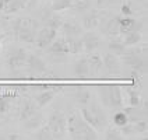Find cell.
<instances>
[{
	"label": "cell",
	"mask_w": 148,
	"mask_h": 140,
	"mask_svg": "<svg viewBox=\"0 0 148 140\" xmlns=\"http://www.w3.org/2000/svg\"><path fill=\"white\" fill-rule=\"evenodd\" d=\"M71 1H73V0H53V3H52L50 8H52L53 11H62V10L70 8Z\"/></svg>",
	"instance_id": "cell-35"
},
{
	"label": "cell",
	"mask_w": 148,
	"mask_h": 140,
	"mask_svg": "<svg viewBox=\"0 0 148 140\" xmlns=\"http://www.w3.org/2000/svg\"><path fill=\"white\" fill-rule=\"evenodd\" d=\"M32 139H36V140H53V136H52V132L49 130L48 125H42L36 129V132L34 133L31 136Z\"/></svg>",
	"instance_id": "cell-31"
},
{
	"label": "cell",
	"mask_w": 148,
	"mask_h": 140,
	"mask_svg": "<svg viewBox=\"0 0 148 140\" xmlns=\"http://www.w3.org/2000/svg\"><path fill=\"white\" fill-rule=\"evenodd\" d=\"M119 18H120V16H112L103 23V32L108 37L115 38L119 35Z\"/></svg>",
	"instance_id": "cell-22"
},
{
	"label": "cell",
	"mask_w": 148,
	"mask_h": 140,
	"mask_svg": "<svg viewBox=\"0 0 148 140\" xmlns=\"http://www.w3.org/2000/svg\"><path fill=\"white\" fill-rule=\"evenodd\" d=\"M58 35V30L50 28V27H42L41 30H38L36 37H35V43L39 49H46L50 43L53 42V39Z\"/></svg>",
	"instance_id": "cell-8"
},
{
	"label": "cell",
	"mask_w": 148,
	"mask_h": 140,
	"mask_svg": "<svg viewBox=\"0 0 148 140\" xmlns=\"http://www.w3.org/2000/svg\"><path fill=\"white\" fill-rule=\"evenodd\" d=\"M25 66L28 69V72L32 74H42L46 72V63L43 62V59L35 53H29L27 56Z\"/></svg>",
	"instance_id": "cell-16"
},
{
	"label": "cell",
	"mask_w": 148,
	"mask_h": 140,
	"mask_svg": "<svg viewBox=\"0 0 148 140\" xmlns=\"http://www.w3.org/2000/svg\"><path fill=\"white\" fill-rule=\"evenodd\" d=\"M116 4H122V0H97V7L98 10L103 8H110Z\"/></svg>",
	"instance_id": "cell-36"
},
{
	"label": "cell",
	"mask_w": 148,
	"mask_h": 140,
	"mask_svg": "<svg viewBox=\"0 0 148 140\" xmlns=\"http://www.w3.org/2000/svg\"><path fill=\"white\" fill-rule=\"evenodd\" d=\"M122 37H123V43L126 46H134L141 41V31H130Z\"/></svg>",
	"instance_id": "cell-30"
},
{
	"label": "cell",
	"mask_w": 148,
	"mask_h": 140,
	"mask_svg": "<svg viewBox=\"0 0 148 140\" xmlns=\"http://www.w3.org/2000/svg\"><path fill=\"white\" fill-rule=\"evenodd\" d=\"M7 139H11V140H17V139H21V136L20 134H16V133H11V134H8Z\"/></svg>",
	"instance_id": "cell-41"
},
{
	"label": "cell",
	"mask_w": 148,
	"mask_h": 140,
	"mask_svg": "<svg viewBox=\"0 0 148 140\" xmlns=\"http://www.w3.org/2000/svg\"><path fill=\"white\" fill-rule=\"evenodd\" d=\"M39 111V108H38V105L35 104V101L31 98H25L24 101H23V104H21V108H20V114H18V116H20V121L23 122V121H25V119H28L29 116H32L35 112H38Z\"/></svg>",
	"instance_id": "cell-18"
},
{
	"label": "cell",
	"mask_w": 148,
	"mask_h": 140,
	"mask_svg": "<svg viewBox=\"0 0 148 140\" xmlns=\"http://www.w3.org/2000/svg\"><path fill=\"white\" fill-rule=\"evenodd\" d=\"M147 49V43L143 49H126L122 55V60L126 66H129L133 72H137L141 76L147 74V55L144 56L143 50Z\"/></svg>",
	"instance_id": "cell-3"
},
{
	"label": "cell",
	"mask_w": 148,
	"mask_h": 140,
	"mask_svg": "<svg viewBox=\"0 0 148 140\" xmlns=\"http://www.w3.org/2000/svg\"><path fill=\"white\" fill-rule=\"evenodd\" d=\"M88 60V66H90L91 76H97L102 70V56L97 52H91L90 56L87 58Z\"/></svg>",
	"instance_id": "cell-24"
},
{
	"label": "cell",
	"mask_w": 148,
	"mask_h": 140,
	"mask_svg": "<svg viewBox=\"0 0 148 140\" xmlns=\"http://www.w3.org/2000/svg\"><path fill=\"white\" fill-rule=\"evenodd\" d=\"M0 52H1V37H0Z\"/></svg>",
	"instance_id": "cell-43"
},
{
	"label": "cell",
	"mask_w": 148,
	"mask_h": 140,
	"mask_svg": "<svg viewBox=\"0 0 148 140\" xmlns=\"http://www.w3.org/2000/svg\"><path fill=\"white\" fill-rule=\"evenodd\" d=\"M73 99L78 104V105H88L91 101V92L90 90H87L85 87H78L73 91Z\"/></svg>",
	"instance_id": "cell-25"
},
{
	"label": "cell",
	"mask_w": 148,
	"mask_h": 140,
	"mask_svg": "<svg viewBox=\"0 0 148 140\" xmlns=\"http://www.w3.org/2000/svg\"><path fill=\"white\" fill-rule=\"evenodd\" d=\"M52 1H53V0H52Z\"/></svg>",
	"instance_id": "cell-44"
},
{
	"label": "cell",
	"mask_w": 148,
	"mask_h": 140,
	"mask_svg": "<svg viewBox=\"0 0 148 140\" xmlns=\"http://www.w3.org/2000/svg\"><path fill=\"white\" fill-rule=\"evenodd\" d=\"M126 112V115L129 118V122H137L140 119H147V108L144 107H138V105H130L129 108H124L123 109Z\"/></svg>",
	"instance_id": "cell-19"
},
{
	"label": "cell",
	"mask_w": 148,
	"mask_h": 140,
	"mask_svg": "<svg viewBox=\"0 0 148 140\" xmlns=\"http://www.w3.org/2000/svg\"><path fill=\"white\" fill-rule=\"evenodd\" d=\"M38 30H39V21H36L35 18H31V17L17 18L13 24L14 37L20 42H25V43L35 42V37H36Z\"/></svg>",
	"instance_id": "cell-2"
},
{
	"label": "cell",
	"mask_w": 148,
	"mask_h": 140,
	"mask_svg": "<svg viewBox=\"0 0 148 140\" xmlns=\"http://www.w3.org/2000/svg\"><path fill=\"white\" fill-rule=\"evenodd\" d=\"M67 48H69V53L73 55H78L84 52V46H82V41L80 37H67Z\"/></svg>",
	"instance_id": "cell-27"
},
{
	"label": "cell",
	"mask_w": 148,
	"mask_h": 140,
	"mask_svg": "<svg viewBox=\"0 0 148 140\" xmlns=\"http://www.w3.org/2000/svg\"><path fill=\"white\" fill-rule=\"evenodd\" d=\"M39 18L42 21V25L55 28V30H59L63 23L62 17L58 16L56 11H53L52 8H42L41 13H39Z\"/></svg>",
	"instance_id": "cell-11"
},
{
	"label": "cell",
	"mask_w": 148,
	"mask_h": 140,
	"mask_svg": "<svg viewBox=\"0 0 148 140\" xmlns=\"http://www.w3.org/2000/svg\"><path fill=\"white\" fill-rule=\"evenodd\" d=\"M67 132L73 140H97L98 133L88 122L84 121L81 114H71L67 118Z\"/></svg>",
	"instance_id": "cell-1"
},
{
	"label": "cell",
	"mask_w": 148,
	"mask_h": 140,
	"mask_svg": "<svg viewBox=\"0 0 148 140\" xmlns=\"http://www.w3.org/2000/svg\"><path fill=\"white\" fill-rule=\"evenodd\" d=\"M102 69H105L106 73L110 76H119L122 67H120V62L117 56L110 52L105 53V56L102 58Z\"/></svg>",
	"instance_id": "cell-13"
},
{
	"label": "cell",
	"mask_w": 148,
	"mask_h": 140,
	"mask_svg": "<svg viewBox=\"0 0 148 140\" xmlns=\"http://www.w3.org/2000/svg\"><path fill=\"white\" fill-rule=\"evenodd\" d=\"M27 56H28V53L23 48H11L8 50L7 58H6L8 70L16 72V70L23 69L25 66V62H27Z\"/></svg>",
	"instance_id": "cell-7"
},
{
	"label": "cell",
	"mask_w": 148,
	"mask_h": 140,
	"mask_svg": "<svg viewBox=\"0 0 148 140\" xmlns=\"http://www.w3.org/2000/svg\"><path fill=\"white\" fill-rule=\"evenodd\" d=\"M120 13H122V16H124V17L133 16L132 4H130V3H122V4H120Z\"/></svg>",
	"instance_id": "cell-40"
},
{
	"label": "cell",
	"mask_w": 148,
	"mask_h": 140,
	"mask_svg": "<svg viewBox=\"0 0 148 140\" xmlns=\"http://www.w3.org/2000/svg\"><path fill=\"white\" fill-rule=\"evenodd\" d=\"M80 114L84 118V121L88 122L95 130H101V129H103L106 126V122H108L106 114H105L103 108L101 107L99 104H92L91 107L84 105L81 108Z\"/></svg>",
	"instance_id": "cell-4"
},
{
	"label": "cell",
	"mask_w": 148,
	"mask_h": 140,
	"mask_svg": "<svg viewBox=\"0 0 148 140\" xmlns=\"http://www.w3.org/2000/svg\"><path fill=\"white\" fill-rule=\"evenodd\" d=\"M73 74L77 79H88V77H90L91 73H90V66H88L87 58H81L74 62Z\"/></svg>",
	"instance_id": "cell-20"
},
{
	"label": "cell",
	"mask_w": 148,
	"mask_h": 140,
	"mask_svg": "<svg viewBox=\"0 0 148 140\" xmlns=\"http://www.w3.org/2000/svg\"><path fill=\"white\" fill-rule=\"evenodd\" d=\"M119 129H120V132H122L123 136H134V134H137V133H136V129H134V125H133L132 122H127L126 125L120 126Z\"/></svg>",
	"instance_id": "cell-38"
},
{
	"label": "cell",
	"mask_w": 148,
	"mask_h": 140,
	"mask_svg": "<svg viewBox=\"0 0 148 140\" xmlns=\"http://www.w3.org/2000/svg\"><path fill=\"white\" fill-rule=\"evenodd\" d=\"M127 122H129V118H127V115H126V112H124L123 109L115 112V115H113V123H115V126L120 128V126L126 125Z\"/></svg>",
	"instance_id": "cell-34"
},
{
	"label": "cell",
	"mask_w": 148,
	"mask_h": 140,
	"mask_svg": "<svg viewBox=\"0 0 148 140\" xmlns=\"http://www.w3.org/2000/svg\"><path fill=\"white\" fill-rule=\"evenodd\" d=\"M31 0H0V11L4 14H16L28 6Z\"/></svg>",
	"instance_id": "cell-14"
},
{
	"label": "cell",
	"mask_w": 148,
	"mask_h": 140,
	"mask_svg": "<svg viewBox=\"0 0 148 140\" xmlns=\"http://www.w3.org/2000/svg\"><path fill=\"white\" fill-rule=\"evenodd\" d=\"M101 20H102V16L99 10H88L82 16V27L85 30H94L101 24Z\"/></svg>",
	"instance_id": "cell-17"
},
{
	"label": "cell",
	"mask_w": 148,
	"mask_h": 140,
	"mask_svg": "<svg viewBox=\"0 0 148 140\" xmlns=\"http://www.w3.org/2000/svg\"><path fill=\"white\" fill-rule=\"evenodd\" d=\"M62 90H63L62 86H56V87L53 86L52 88H48V90L36 92V94L34 95V101H35V104L38 105V108H43V107H46Z\"/></svg>",
	"instance_id": "cell-9"
},
{
	"label": "cell",
	"mask_w": 148,
	"mask_h": 140,
	"mask_svg": "<svg viewBox=\"0 0 148 140\" xmlns=\"http://www.w3.org/2000/svg\"><path fill=\"white\" fill-rule=\"evenodd\" d=\"M136 1H140V3H144V4L147 6V0H136Z\"/></svg>",
	"instance_id": "cell-42"
},
{
	"label": "cell",
	"mask_w": 148,
	"mask_h": 140,
	"mask_svg": "<svg viewBox=\"0 0 148 140\" xmlns=\"http://www.w3.org/2000/svg\"><path fill=\"white\" fill-rule=\"evenodd\" d=\"M134 129H136V133H147L148 129V122L147 119H140L137 122H134Z\"/></svg>",
	"instance_id": "cell-39"
},
{
	"label": "cell",
	"mask_w": 148,
	"mask_h": 140,
	"mask_svg": "<svg viewBox=\"0 0 148 140\" xmlns=\"http://www.w3.org/2000/svg\"><path fill=\"white\" fill-rule=\"evenodd\" d=\"M92 7V1L91 0H73L71 1V6L70 8L73 10L74 13H85V11H88L91 10Z\"/></svg>",
	"instance_id": "cell-28"
},
{
	"label": "cell",
	"mask_w": 148,
	"mask_h": 140,
	"mask_svg": "<svg viewBox=\"0 0 148 140\" xmlns=\"http://www.w3.org/2000/svg\"><path fill=\"white\" fill-rule=\"evenodd\" d=\"M81 41H82V46H84V52L91 53V52H95L101 46V37L94 31L88 32H82L81 35Z\"/></svg>",
	"instance_id": "cell-12"
},
{
	"label": "cell",
	"mask_w": 148,
	"mask_h": 140,
	"mask_svg": "<svg viewBox=\"0 0 148 140\" xmlns=\"http://www.w3.org/2000/svg\"><path fill=\"white\" fill-rule=\"evenodd\" d=\"M127 94H129L130 105H140V88L130 86V87H127Z\"/></svg>",
	"instance_id": "cell-32"
},
{
	"label": "cell",
	"mask_w": 148,
	"mask_h": 140,
	"mask_svg": "<svg viewBox=\"0 0 148 140\" xmlns=\"http://www.w3.org/2000/svg\"><path fill=\"white\" fill-rule=\"evenodd\" d=\"M63 32L66 37H81L82 35V28L81 25L78 24L75 20H67V21H63L62 23V27Z\"/></svg>",
	"instance_id": "cell-21"
},
{
	"label": "cell",
	"mask_w": 148,
	"mask_h": 140,
	"mask_svg": "<svg viewBox=\"0 0 148 140\" xmlns=\"http://www.w3.org/2000/svg\"><path fill=\"white\" fill-rule=\"evenodd\" d=\"M98 94H99V98H101V102L105 107H108V84L98 86Z\"/></svg>",
	"instance_id": "cell-37"
},
{
	"label": "cell",
	"mask_w": 148,
	"mask_h": 140,
	"mask_svg": "<svg viewBox=\"0 0 148 140\" xmlns=\"http://www.w3.org/2000/svg\"><path fill=\"white\" fill-rule=\"evenodd\" d=\"M143 21L130 17L120 16L119 18V35H124V34L130 32V31H141L143 30Z\"/></svg>",
	"instance_id": "cell-10"
},
{
	"label": "cell",
	"mask_w": 148,
	"mask_h": 140,
	"mask_svg": "<svg viewBox=\"0 0 148 140\" xmlns=\"http://www.w3.org/2000/svg\"><path fill=\"white\" fill-rule=\"evenodd\" d=\"M46 53L53 62H63L67 59L69 55V48H67V42L64 38H55L53 42L46 48Z\"/></svg>",
	"instance_id": "cell-6"
},
{
	"label": "cell",
	"mask_w": 148,
	"mask_h": 140,
	"mask_svg": "<svg viewBox=\"0 0 148 140\" xmlns=\"http://www.w3.org/2000/svg\"><path fill=\"white\" fill-rule=\"evenodd\" d=\"M48 128L52 132L53 139H64L67 132L66 115L60 109H55L48 118Z\"/></svg>",
	"instance_id": "cell-5"
},
{
	"label": "cell",
	"mask_w": 148,
	"mask_h": 140,
	"mask_svg": "<svg viewBox=\"0 0 148 140\" xmlns=\"http://www.w3.org/2000/svg\"><path fill=\"white\" fill-rule=\"evenodd\" d=\"M123 97L122 88L117 84H108V107L109 108H122Z\"/></svg>",
	"instance_id": "cell-15"
},
{
	"label": "cell",
	"mask_w": 148,
	"mask_h": 140,
	"mask_svg": "<svg viewBox=\"0 0 148 140\" xmlns=\"http://www.w3.org/2000/svg\"><path fill=\"white\" fill-rule=\"evenodd\" d=\"M21 123H23V126H24L27 130H36L39 126L43 125V115L38 111V112H35L32 116H29L28 119L23 121Z\"/></svg>",
	"instance_id": "cell-26"
},
{
	"label": "cell",
	"mask_w": 148,
	"mask_h": 140,
	"mask_svg": "<svg viewBox=\"0 0 148 140\" xmlns=\"http://www.w3.org/2000/svg\"><path fill=\"white\" fill-rule=\"evenodd\" d=\"M17 97L16 91H0V114H6Z\"/></svg>",
	"instance_id": "cell-23"
},
{
	"label": "cell",
	"mask_w": 148,
	"mask_h": 140,
	"mask_svg": "<svg viewBox=\"0 0 148 140\" xmlns=\"http://www.w3.org/2000/svg\"><path fill=\"white\" fill-rule=\"evenodd\" d=\"M108 50L110 53H113L116 56H122L126 50V45L122 41H117V39H110L108 42Z\"/></svg>",
	"instance_id": "cell-29"
},
{
	"label": "cell",
	"mask_w": 148,
	"mask_h": 140,
	"mask_svg": "<svg viewBox=\"0 0 148 140\" xmlns=\"http://www.w3.org/2000/svg\"><path fill=\"white\" fill-rule=\"evenodd\" d=\"M105 139L106 140H120L123 139V134L117 126H110L105 130Z\"/></svg>",
	"instance_id": "cell-33"
}]
</instances>
